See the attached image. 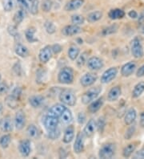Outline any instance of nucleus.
<instances>
[{
    "instance_id": "obj_1",
    "label": "nucleus",
    "mask_w": 144,
    "mask_h": 159,
    "mask_svg": "<svg viewBox=\"0 0 144 159\" xmlns=\"http://www.w3.org/2000/svg\"><path fill=\"white\" fill-rule=\"evenodd\" d=\"M58 80L63 84H71L74 81V71L70 67L62 68L58 75Z\"/></svg>"
},
{
    "instance_id": "obj_2",
    "label": "nucleus",
    "mask_w": 144,
    "mask_h": 159,
    "mask_svg": "<svg viewBox=\"0 0 144 159\" xmlns=\"http://www.w3.org/2000/svg\"><path fill=\"white\" fill-rule=\"evenodd\" d=\"M102 92V89L98 86L94 88H90L86 92L83 93L81 97V101L83 105H88L95 99H97L100 93Z\"/></svg>"
},
{
    "instance_id": "obj_3",
    "label": "nucleus",
    "mask_w": 144,
    "mask_h": 159,
    "mask_svg": "<svg viewBox=\"0 0 144 159\" xmlns=\"http://www.w3.org/2000/svg\"><path fill=\"white\" fill-rule=\"evenodd\" d=\"M59 101L66 105L74 106L76 104L77 99L73 91L70 89H64L60 93Z\"/></svg>"
},
{
    "instance_id": "obj_4",
    "label": "nucleus",
    "mask_w": 144,
    "mask_h": 159,
    "mask_svg": "<svg viewBox=\"0 0 144 159\" xmlns=\"http://www.w3.org/2000/svg\"><path fill=\"white\" fill-rule=\"evenodd\" d=\"M116 152V146L114 143L104 144L98 151V157L103 159L111 158L115 156Z\"/></svg>"
},
{
    "instance_id": "obj_5",
    "label": "nucleus",
    "mask_w": 144,
    "mask_h": 159,
    "mask_svg": "<svg viewBox=\"0 0 144 159\" xmlns=\"http://www.w3.org/2000/svg\"><path fill=\"white\" fill-rule=\"evenodd\" d=\"M131 52L133 57L135 59H141L144 57V50L140 39L135 37L131 41Z\"/></svg>"
},
{
    "instance_id": "obj_6",
    "label": "nucleus",
    "mask_w": 144,
    "mask_h": 159,
    "mask_svg": "<svg viewBox=\"0 0 144 159\" xmlns=\"http://www.w3.org/2000/svg\"><path fill=\"white\" fill-rule=\"evenodd\" d=\"M59 120L58 117L50 116V115L46 114L42 118V124H43L47 132L57 129L58 125H59Z\"/></svg>"
},
{
    "instance_id": "obj_7",
    "label": "nucleus",
    "mask_w": 144,
    "mask_h": 159,
    "mask_svg": "<svg viewBox=\"0 0 144 159\" xmlns=\"http://www.w3.org/2000/svg\"><path fill=\"white\" fill-rule=\"evenodd\" d=\"M118 68L116 67H111L108 68L103 73L102 76L100 78V81L102 84H108L115 79L118 75Z\"/></svg>"
},
{
    "instance_id": "obj_8",
    "label": "nucleus",
    "mask_w": 144,
    "mask_h": 159,
    "mask_svg": "<svg viewBox=\"0 0 144 159\" xmlns=\"http://www.w3.org/2000/svg\"><path fill=\"white\" fill-rule=\"evenodd\" d=\"M26 121H27V118H26L25 113L23 110L18 111L15 116V119H14V125H15L16 129H23L24 126L26 125Z\"/></svg>"
},
{
    "instance_id": "obj_9",
    "label": "nucleus",
    "mask_w": 144,
    "mask_h": 159,
    "mask_svg": "<svg viewBox=\"0 0 144 159\" xmlns=\"http://www.w3.org/2000/svg\"><path fill=\"white\" fill-rule=\"evenodd\" d=\"M52 54H53V52H52L51 46H49V45L45 46L44 48H42L39 51V53H38V60L42 64H46V63H47L51 59Z\"/></svg>"
},
{
    "instance_id": "obj_10",
    "label": "nucleus",
    "mask_w": 144,
    "mask_h": 159,
    "mask_svg": "<svg viewBox=\"0 0 144 159\" xmlns=\"http://www.w3.org/2000/svg\"><path fill=\"white\" fill-rule=\"evenodd\" d=\"M137 68V64L134 61H129L123 64L121 68V75L123 77L131 76Z\"/></svg>"
},
{
    "instance_id": "obj_11",
    "label": "nucleus",
    "mask_w": 144,
    "mask_h": 159,
    "mask_svg": "<svg viewBox=\"0 0 144 159\" xmlns=\"http://www.w3.org/2000/svg\"><path fill=\"white\" fill-rule=\"evenodd\" d=\"M86 65L88 67L89 69L92 70V71H98L101 68H103L104 64L103 60L97 57H92L88 59Z\"/></svg>"
},
{
    "instance_id": "obj_12",
    "label": "nucleus",
    "mask_w": 144,
    "mask_h": 159,
    "mask_svg": "<svg viewBox=\"0 0 144 159\" xmlns=\"http://www.w3.org/2000/svg\"><path fill=\"white\" fill-rule=\"evenodd\" d=\"M74 152L77 154L83 153L84 150V134L83 133H79L75 138V143L73 146Z\"/></svg>"
},
{
    "instance_id": "obj_13",
    "label": "nucleus",
    "mask_w": 144,
    "mask_h": 159,
    "mask_svg": "<svg viewBox=\"0 0 144 159\" xmlns=\"http://www.w3.org/2000/svg\"><path fill=\"white\" fill-rule=\"evenodd\" d=\"M96 80H97V76L95 74L87 72V73H85L80 78V84L84 88L90 87L95 83Z\"/></svg>"
},
{
    "instance_id": "obj_14",
    "label": "nucleus",
    "mask_w": 144,
    "mask_h": 159,
    "mask_svg": "<svg viewBox=\"0 0 144 159\" xmlns=\"http://www.w3.org/2000/svg\"><path fill=\"white\" fill-rule=\"evenodd\" d=\"M96 129H97V124L94 119L91 118L87 121V123L85 125L84 129H83V134L86 138H91L94 134Z\"/></svg>"
},
{
    "instance_id": "obj_15",
    "label": "nucleus",
    "mask_w": 144,
    "mask_h": 159,
    "mask_svg": "<svg viewBox=\"0 0 144 159\" xmlns=\"http://www.w3.org/2000/svg\"><path fill=\"white\" fill-rule=\"evenodd\" d=\"M66 109H67V107L64 105V104H55V105H52L50 109H48L46 114L59 118Z\"/></svg>"
},
{
    "instance_id": "obj_16",
    "label": "nucleus",
    "mask_w": 144,
    "mask_h": 159,
    "mask_svg": "<svg viewBox=\"0 0 144 159\" xmlns=\"http://www.w3.org/2000/svg\"><path fill=\"white\" fill-rule=\"evenodd\" d=\"M19 151L23 157H27L31 152V142L29 140H23L19 144Z\"/></svg>"
},
{
    "instance_id": "obj_17",
    "label": "nucleus",
    "mask_w": 144,
    "mask_h": 159,
    "mask_svg": "<svg viewBox=\"0 0 144 159\" xmlns=\"http://www.w3.org/2000/svg\"><path fill=\"white\" fill-rule=\"evenodd\" d=\"M82 32V28L79 26L71 24L64 27L62 30V33L65 36H73V35H78Z\"/></svg>"
},
{
    "instance_id": "obj_18",
    "label": "nucleus",
    "mask_w": 144,
    "mask_h": 159,
    "mask_svg": "<svg viewBox=\"0 0 144 159\" xmlns=\"http://www.w3.org/2000/svg\"><path fill=\"white\" fill-rule=\"evenodd\" d=\"M137 118V111L134 108H131L125 113L124 123L127 125H131L135 121Z\"/></svg>"
},
{
    "instance_id": "obj_19",
    "label": "nucleus",
    "mask_w": 144,
    "mask_h": 159,
    "mask_svg": "<svg viewBox=\"0 0 144 159\" xmlns=\"http://www.w3.org/2000/svg\"><path fill=\"white\" fill-rule=\"evenodd\" d=\"M84 2V0H70L65 5L64 9L67 11H74L82 7Z\"/></svg>"
},
{
    "instance_id": "obj_20",
    "label": "nucleus",
    "mask_w": 144,
    "mask_h": 159,
    "mask_svg": "<svg viewBox=\"0 0 144 159\" xmlns=\"http://www.w3.org/2000/svg\"><path fill=\"white\" fill-rule=\"evenodd\" d=\"M122 94V89L120 86H115L111 88L110 91L108 92L107 94V100L110 102H113V101H117L119 98V97Z\"/></svg>"
},
{
    "instance_id": "obj_21",
    "label": "nucleus",
    "mask_w": 144,
    "mask_h": 159,
    "mask_svg": "<svg viewBox=\"0 0 144 159\" xmlns=\"http://www.w3.org/2000/svg\"><path fill=\"white\" fill-rule=\"evenodd\" d=\"M103 103H104L103 97L97 98V99L93 101L91 103H90V105H89L88 106V112H90V113H97V112H98V111L103 107Z\"/></svg>"
},
{
    "instance_id": "obj_22",
    "label": "nucleus",
    "mask_w": 144,
    "mask_h": 159,
    "mask_svg": "<svg viewBox=\"0 0 144 159\" xmlns=\"http://www.w3.org/2000/svg\"><path fill=\"white\" fill-rule=\"evenodd\" d=\"M75 138V128L72 125L67 126L64 131L63 142L65 144H70Z\"/></svg>"
},
{
    "instance_id": "obj_23",
    "label": "nucleus",
    "mask_w": 144,
    "mask_h": 159,
    "mask_svg": "<svg viewBox=\"0 0 144 159\" xmlns=\"http://www.w3.org/2000/svg\"><path fill=\"white\" fill-rule=\"evenodd\" d=\"M14 126H15V125H14L11 118L9 117V116H7V117H5V118L1 120V125H0V127L2 129V132H11L12 130H13Z\"/></svg>"
},
{
    "instance_id": "obj_24",
    "label": "nucleus",
    "mask_w": 144,
    "mask_h": 159,
    "mask_svg": "<svg viewBox=\"0 0 144 159\" xmlns=\"http://www.w3.org/2000/svg\"><path fill=\"white\" fill-rule=\"evenodd\" d=\"M15 52L22 58H26L29 56L28 48L20 43H17L15 46Z\"/></svg>"
},
{
    "instance_id": "obj_25",
    "label": "nucleus",
    "mask_w": 144,
    "mask_h": 159,
    "mask_svg": "<svg viewBox=\"0 0 144 159\" xmlns=\"http://www.w3.org/2000/svg\"><path fill=\"white\" fill-rule=\"evenodd\" d=\"M44 97L40 95L32 96L29 98V104L33 107V108H39L44 103Z\"/></svg>"
},
{
    "instance_id": "obj_26",
    "label": "nucleus",
    "mask_w": 144,
    "mask_h": 159,
    "mask_svg": "<svg viewBox=\"0 0 144 159\" xmlns=\"http://www.w3.org/2000/svg\"><path fill=\"white\" fill-rule=\"evenodd\" d=\"M125 16V12L122 9H119V8H115V9H111L108 12V17L112 20H120L123 19Z\"/></svg>"
},
{
    "instance_id": "obj_27",
    "label": "nucleus",
    "mask_w": 144,
    "mask_h": 159,
    "mask_svg": "<svg viewBox=\"0 0 144 159\" xmlns=\"http://www.w3.org/2000/svg\"><path fill=\"white\" fill-rule=\"evenodd\" d=\"M144 93V81L138 82L134 85V89L132 90V93H131V97L133 98H138L140 97L142 93Z\"/></svg>"
},
{
    "instance_id": "obj_28",
    "label": "nucleus",
    "mask_w": 144,
    "mask_h": 159,
    "mask_svg": "<svg viewBox=\"0 0 144 159\" xmlns=\"http://www.w3.org/2000/svg\"><path fill=\"white\" fill-rule=\"evenodd\" d=\"M35 28L34 27H28L25 31V37L26 39L28 41L29 43H35L38 41V39L35 37Z\"/></svg>"
},
{
    "instance_id": "obj_29",
    "label": "nucleus",
    "mask_w": 144,
    "mask_h": 159,
    "mask_svg": "<svg viewBox=\"0 0 144 159\" xmlns=\"http://www.w3.org/2000/svg\"><path fill=\"white\" fill-rule=\"evenodd\" d=\"M103 14L102 11H95L90 12V14L87 15L86 16V20L89 23H95V22H98V20H100L103 18Z\"/></svg>"
},
{
    "instance_id": "obj_30",
    "label": "nucleus",
    "mask_w": 144,
    "mask_h": 159,
    "mask_svg": "<svg viewBox=\"0 0 144 159\" xmlns=\"http://www.w3.org/2000/svg\"><path fill=\"white\" fill-rule=\"evenodd\" d=\"M26 16V10L23 9V8H20L19 11L15 12V14L14 15L13 17V21L14 23H15V25H19L23 21V20L25 19Z\"/></svg>"
},
{
    "instance_id": "obj_31",
    "label": "nucleus",
    "mask_w": 144,
    "mask_h": 159,
    "mask_svg": "<svg viewBox=\"0 0 144 159\" xmlns=\"http://www.w3.org/2000/svg\"><path fill=\"white\" fill-rule=\"evenodd\" d=\"M60 120L62 121V123H63L65 125H69L70 123L73 120V115L71 111L69 109H66L63 114L61 115V116L59 117Z\"/></svg>"
},
{
    "instance_id": "obj_32",
    "label": "nucleus",
    "mask_w": 144,
    "mask_h": 159,
    "mask_svg": "<svg viewBox=\"0 0 144 159\" xmlns=\"http://www.w3.org/2000/svg\"><path fill=\"white\" fill-rule=\"evenodd\" d=\"M136 143H130L123 148V156L124 157H130L136 149Z\"/></svg>"
},
{
    "instance_id": "obj_33",
    "label": "nucleus",
    "mask_w": 144,
    "mask_h": 159,
    "mask_svg": "<svg viewBox=\"0 0 144 159\" xmlns=\"http://www.w3.org/2000/svg\"><path fill=\"white\" fill-rule=\"evenodd\" d=\"M80 53V50L77 46L72 45L69 48L68 51H67V54H68V57L71 59V60H77L78 57L79 56Z\"/></svg>"
},
{
    "instance_id": "obj_34",
    "label": "nucleus",
    "mask_w": 144,
    "mask_h": 159,
    "mask_svg": "<svg viewBox=\"0 0 144 159\" xmlns=\"http://www.w3.org/2000/svg\"><path fill=\"white\" fill-rule=\"evenodd\" d=\"M27 134L30 138H37L39 136V130L35 125H30L27 129Z\"/></svg>"
},
{
    "instance_id": "obj_35",
    "label": "nucleus",
    "mask_w": 144,
    "mask_h": 159,
    "mask_svg": "<svg viewBox=\"0 0 144 159\" xmlns=\"http://www.w3.org/2000/svg\"><path fill=\"white\" fill-rule=\"evenodd\" d=\"M118 30H119V25L115 23V24H112V25L109 26V27H105L102 31V35L107 36L108 35H112V34L116 33Z\"/></svg>"
},
{
    "instance_id": "obj_36",
    "label": "nucleus",
    "mask_w": 144,
    "mask_h": 159,
    "mask_svg": "<svg viewBox=\"0 0 144 159\" xmlns=\"http://www.w3.org/2000/svg\"><path fill=\"white\" fill-rule=\"evenodd\" d=\"M87 60H88V52H84L79 55L78 58H77V66L79 67V68H82V67L84 66L85 64H86Z\"/></svg>"
},
{
    "instance_id": "obj_37",
    "label": "nucleus",
    "mask_w": 144,
    "mask_h": 159,
    "mask_svg": "<svg viewBox=\"0 0 144 159\" xmlns=\"http://www.w3.org/2000/svg\"><path fill=\"white\" fill-rule=\"evenodd\" d=\"M11 142V137L10 134H4L2 137H0V146L2 149L7 148Z\"/></svg>"
},
{
    "instance_id": "obj_38",
    "label": "nucleus",
    "mask_w": 144,
    "mask_h": 159,
    "mask_svg": "<svg viewBox=\"0 0 144 159\" xmlns=\"http://www.w3.org/2000/svg\"><path fill=\"white\" fill-rule=\"evenodd\" d=\"M29 3H30V7H29V11L32 15L35 16L38 12V0H28Z\"/></svg>"
},
{
    "instance_id": "obj_39",
    "label": "nucleus",
    "mask_w": 144,
    "mask_h": 159,
    "mask_svg": "<svg viewBox=\"0 0 144 159\" xmlns=\"http://www.w3.org/2000/svg\"><path fill=\"white\" fill-rule=\"evenodd\" d=\"M85 22V18L79 14H75L71 16V23L77 26L83 25Z\"/></svg>"
},
{
    "instance_id": "obj_40",
    "label": "nucleus",
    "mask_w": 144,
    "mask_h": 159,
    "mask_svg": "<svg viewBox=\"0 0 144 159\" xmlns=\"http://www.w3.org/2000/svg\"><path fill=\"white\" fill-rule=\"evenodd\" d=\"M2 5L5 11H11L14 8V1L13 0H2Z\"/></svg>"
},
{
    "instance_id": "obj_41",
    "label": "nucleus",
    "mask_w": 144,
    "mask_h": 159,
    "mask_svg": "<svg viewBox=\"0 0 144 159\" xmlns=\"http://www.w3.org/2000/svg\"><path fill=\"white\" fill-rule=\"evenodd\" d=\"M44 27L46 32H47L48 34H50V35L54 34L56 31L55 25L54 23H52V22L46 21V23H44Z\"/></svg>"
},
{
    "instance_id": "obj_42",
    "label": "nucleus",
    "mask_w": 144,
    "mask_h": 159,
    "mask_svg": "<svg viewBox=\"0 0 144 159\" xmlns=\"http://www.w3.org/2000/svg\"><path fill=\"white\" fill-rule=\"evenodd\" d=\"M52 1L51 0H43L42 2V9L43 11L49 12L52 8Z\"/></svg>"
},
{
    "instance_id": "obj_43",
    "label": "nucleus",
    "mask_w": 144,
    "mask_h": 159,
    "mask_svg": "<svg viewBox=\"0 0 144 159\" xmlns=\"http://www.w3.org/2000/svg\"><path fill=\"white\" fill-rule=\"evenodd\" d=\"M10 95L12 97H14V98H15L18 101H19L22 95V89L20 87H18L17 86V87H15L13 90H12L11 93Z\"/></svg>"
},
{
    "instance_id": "obj_44",
    "label": "nucleus",
    "mask_w": 144,
    "mask_h": 159,
    "mask_svg": "<svg viewBox=\"0 0 144 159\" xmlns=\"http://www.w3.org/2000/svg\"><path fill=\"white\" fill-rule=\"evenodd\" d=\"M60 136V130L59 129H55L54 130L47 132V137L51 140H56L59 138Z\"/></svg>"
},
{
    "instance_id": "obj_45",
    "label": "nucleus",
    "mask_w": 144,
    "mask_h": 159,
    "mask_svg": "<svg viewBox=\"0 0 144 159\" xmlns=\"http://www.w3.org/2000/svg\"><path fill=\"white\" fill-rule=\"evenodd\" d=\"M135 132V126L134 125H131V126L127 129V130L126 131V134H125V138L127 140L131 139L133 136H134V134Z\"/></svg>"
},
{
    "instance_id": "obj_46",
    "label": "nucleus",
    "mask_w": 144,
    "mask_h": 159,
    "mask_svg": "<svg viewBox=\"0 0 144 159\" xmlns=\"http://www.w3.org/2000/svg\"><path fill=\"white\" fill-rule=\"evenodd\" d=\"M16 26L17 25H9L7 27L8 33L11 35V36L15 37V38L19 36V32H18L17 27Z\"/></svg>"
},
{
    "instance_id": "obj_47",
    "label": "nucleus",
    "mask_w": 144,
    "mask_h": 159,
    "mask_svg": "<svg viewBox=\"0 0 144 159\" xmlns=\"http://www.w3.org/2000/svg\"><path fill=\"white\" fill-rule=\"evenodd\" d=\"M97 124V129L98 132L102 133L103 131V129L105 128L106 125V120L104 117H99L98 120L96 122Z\"/></svg>"
},
{
    "instance_id": "obj_48",
    "label": "nucleus",
    "mask_w": 144,
    "mask_h": 159,
    "mask_svg": "<svg viewBox=\"0 0 144 159\" xmlns=\"http://www.w3.org/2000/svg\"><path fill=\"white\" fill-rule=\"evenodd\" d=\"M9 91V86L6 82H0V96L8 93Z\"/></svg>"
},
{
    "instance_id": "obj_49",
    "label": "nucleus",
    "mask_w": 144,
    "mask_h": 159,
    "mask_svg": "<svg viewBox=\"0 0 144 159\" xmlns=\"http://www.w3.org/2000/svg\"><path fill=\"white\" fill-rule=\"evenodd\" d=\"M17 2L22 8L25 9V10H29L30 3H29L28 0H17Z\"/></svg>"
},
{
    "instance_id": "obj_50",
    "label": "nucleus",
    "mask_w": 144,
    "mask_h": 159,
    "mask_svg": "<svg viewBox=\"0 0 144 159\" xmlns=\"http://www.w3.org/2000/svg\"><path fill=\"white\" fill-rule=\"evenodd\" d=\"M51 48L52 52H53V53H55V54H59V53L61 52L62 50H63V48H62L61 45L58 44V43L51 46Z\"/></svg>"
},
{
    "instance_id": "obj_51",
    "label": "nucleus",
    "mask_w": 144,
    "mask_h": 159,
    "mask_svg": "<svg viewBox=\"0 0 144 159\" xmlns=\"http://www.w3.org/2000/svg\"><path fill=\"white\" fill-rule=\"evenodd\" d=\"M77 119H78L79 124L83 125L85 122V120H86V115L84 114V113H79Z\"/></svg>"
},
{
    "instance_id": "obj_52",
    "label": "nucleus",
    "mask_w": 144,
    "mask_h": 159,
    "mask_svg": "<svg viewBox=\"0 0 144 159\" xmlns=\"http://www.w3.org/2000/svg\"><path fill=\"white\" fill-rule=\"evenodd\" d=\"M136 76L137 77H142V76H144V64L137 69Z\"/></svg>"
},
{
    "instance_id": "obj_53",
    "label": "nucleus",
    "mask_w": 144,
    "mask_h": 159,
    "mask_svg": "<svg viewBox=\"0 0 144 159\" xmlns=\"http://www.w3.org/2000/svg\"><path fill=\"white\" fill-rule=\"evenodd\" d=\"M134 158H144V148L137 152L134 155Z\"/></svg>"
},
{
    "instance_id": "obj_54",
    "label": "nucleus",
    "mask_w": 144,
    "mask_h": 159,
    "mask_svg": "<svg viewBox=\"0 0 144 159\" xmlns=\"http://www.w3.org/2000/svg\"><path fill=\"white\" fill-rule=\"evenodd\" d=\"M128 16L131 19H138V15L137 11H135L134 10H131L128 12Z\"/></svg>"
},
{
    "instance_id": "obj_55",
    "label": "nucleus",
    "mask_w": 144,
    "mask_h": 159,
    "mask_svg": "<svg viewBox=\"0 0 144 159\" xmlns=\"http://www.w3.org/2000/svg\"><path fill=\"white\" fill-rule=\"evenodd\" d=\"M139 125L144 128V112H142L140 114V117H139Z\"/></svg>"
},
{
    "instance_id": "obj_56",
    "label": "nucleus",
    "mask_w": 144,
    "mask_h": 159,
    "mask_svg": "<svg viewBox=\"0 0 144 159\" xmlns=\"http://www.w3.org/2000/svg\"><path fill=\"white\" fill-rule=\"evenodd\" d=\"M138 23H143L144 22V10L142 11V13L138 17Z\"/></svg>"
},
{
    "instance_id": "obj_57",
    "label": "nucleus",
    "mask_w": 144,
    "mask_h": 159,
    "mask_svg": "<svg viewBox=\"0 0 144 159\" xmlns=\"http://www.w3.org/2000/svg\"><path fill=\"white\" fill-rule=\"evenodd\" d=\"M2 105L0 104V114H1V113H2Z\"/></svg>"
},
{
    "instance_id": "obj_58",
    "label": "nucleus",
    "mask_w": 144,
    "mask_h": 159,
    "mask_svg": "<svg viewBox=\"0 0 144 159\" xmlns=\"http://www.w3.org/2000/svg\"><path fill=\"white\" fill-rule=\"evenodd\" d=\"M142 33L144 35V26L142 27Z\"/></svg>"
},
{
    "instance_id": "obj_59",
    "label": "nucleus",
    "mask_w": 144,
    "mask_h": 159,
    "mask_svg": "<svg viewBox=\"0 0 144 159\" xmlns=\"http://www.w3.org/2000/svg\"><path fill=\"white\" fill-rule=\"evenodd\" d=\"M0 82H1V74H0Z\"/></svg>"
}]
</instances>
